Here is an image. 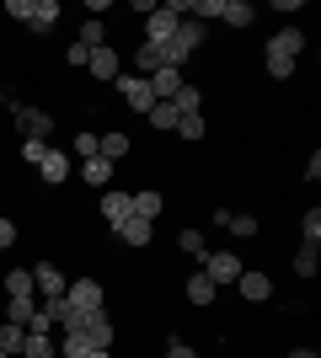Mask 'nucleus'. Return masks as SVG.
I'll return each instance as SVG.
<instances>
[{"label":"nucleus","instance_id":"obj_16","mask_svg":"<svg viewBox=\"0 0 321 358\" xmlns=\"http://www.w3.org/2000/svg\"><path fill=\"white\" fill-rule=\"evenodd\" d=\"M59 22V0H32V16H27V27L32 32H48Z\"/></svg>","mask_w":321,"mask_h":358},{"label":"nucleus","instance_id":"obj_1","mask_svg":"<svg viewBox=\"0 0 321 358\" xmlns=\"http://www.w3.org/2000/svg\"><path fill=\"white\" fill-rule=\"evenodd\" d=\"M183 16H187V0H166V6H155V11L145 16V43H171L177 27H183Z\"/></svg>","mask_w":321,"mask_h":358},{"label":"nucleus","instance_id":"obj_10","mask_svg":"<svg viewBox=\"0 0 321 358\" xmlns=\"http://www.w3.org/2000/svg\"><path fill=\"white\" fill-rule=\"evenodd\" d=\"M86 70H92L97 75V80H118V75H123V64H118V54H113V48H92V59H86Z\"/></svg>","mask_w":321,"mask_h":358},{"label":"nucleus","instance_id":"obj_37","mask_svg":"<svg viewBox=\"0 0 321 358\" xmlns=\"http://www.w3.org/2000/svg\"><path fill=\"white\" fill-rule=\"evenodd\" d=\"M86 59H92V48H80V43L64 48V64H80V70H86Z\"/></svg>","mask_w":321,"mask_h":358},{"label":"nucleus","instance_id":"obj_39","mask_svg":"<svg viewBox=\"0 0 321 358\" xmlns=\"http://www.w3.org/2000/svg\"><path fill=\"white\" fill-rule=\"evenodd\" d=\"M166 358H199V353H193L183 337H171V343H166Z\"/></svg>","mask_w":321,"mask_h":358},{"label":"nucleus","instance_id":"obj_32","mask_svg":"<svg viewBox=\"0 0 321 358\" xmlns=\"http://www.w3.org/2000/svg\"><path fill=\"white\" fill-rule=\"evenodd\" d=\"M177 134H183V139H204V113H187V118H177Z\"/></svg>","mask_w":321,"mask_h":358},{"label":"nucleus","instance_id":"obj_27","mask_svg":"<svg viewBox=\"0 0 321 358\" xmlns=\"http://www.w3.org/2000/svg\"><path fill=\"white\" fill-rule=\"evenodd\" d=\"M209 299H214V284L204 273H193V278H187V305H209Z\"/></svg>","mask_w":321,"mask_h":358},{"label":"nucleus","instance_id":"obj_15","mask_svg":"<svg viewBox=\"0 0 321 358\" xmlns=\"http://www.w3.org/2000/svg\"><path fill=\"white\" fill-rule=\"evenodd\" d=\"M38 171H43V182L54 187V182H64V177H70V155H64V150H48L43 161H38Z\"/></svg>","mask_w":321,"mask_h":358},{"label":"nucleus","instance_id":"obj_41","mask_svg":"<svg viewBox=\"0 0 321 358\" xmlns=\"http://www.w3.org/2000/svg\"><path fill=\"white\" fill-rule=\"evenodd\" d=\"M290 358H316V353H311V348H294V353Z\"/></svg>","mask_w":321,"mask_h":358},{"label":"nucleus","instance_id":"obj_25","mask_svg":"<svg viewBox=\"0 0 321 358\" xmlns=\"http://www.w3.org/2000/svg\"><path fill=\"white\" fill-rule=\"evenodd\" d=\"M22 343H27V327H16V321H6V327H0V348H6L11 358H22Z\"/></svg>","mask_w":321,"mask_h":358},{"label":"nucleus","instance_id":"obj_35","mask_svg":"<svg viewBox=\"0 0 321 358\" xmlns=\"http://www.w3.org/2000/svg\"><path fill=\"white\" fill-rule=\"evenodd\" d=\"M225 230H230V236H257V220H252V214H230Z\"/></svg>","mask_w":321,"mask_h":358},{"label":"nucleus","instance_id":"obj_20","mask_svg":"<svg viewBox=\"0 0 321 358\" xmlns=\"http://www.w3.org/2000/svg\"><path fill=\"white\" fill-rule=\"evenodd\" d=\"M220 16H225V27H246V22H252V6H246V0H220Z\"/></svg>","mask_w":321,"mask_h":358},{"label":"nucleus","instance_id":"obj_21","mask_svg":"<svg viewBox=\"0 0 321 358\" xmlns=\"http://www.w3.org/2000/svg\"><path fill=\"white\" fill-rule=\"evenodd\" d=\"M80 177L92 182V187H107V182H113V161H102V155H92V161L80 166Z\"/></svg>","mask_w":321,"mask_h":358},{"label":"nucleus","instance_id":"obj_8","mask_svg":"<svg viewBox=\"0 0 321 358\" xmlns=\"http://www.w3.org/2000/svg\"><path fill=\"white\" fill-rule=\"evenodd\" d=\"M64 299H70L76 310H102V284H97V278H76V284L64 289Z\"/></svg>","mask_w":321,"mask_h":358},{"label":"nucleus","instance_id":"obj_23","mask_svg":"<svg viewBox=\"0 0 321 358\" xmlns=\"http://www.w3.org/2000/svg\"><path fill=\"white\" fill-rule=\"evenodd\" d=\"M22 358H54V337H48V331H27Z\"/></svg>","mask_w":321,"mask_h":358},{"label":"nucleus","instance_id":"obj_13","mask_svg":"<svg viewBox=\"0 0 321 358\" xmlns=\"http://www.w3.org/2000/svg\"><path fill=\"white\" fill-rule=\"evenodd\" d=\"M161 209H166V198H161V193H155V187H134V214H139V220H161Z\"/></svg>","mask_w":321,"mask_h":358},{"label":"nucleus","instance_id":"obj_33","mask_svg":"<svg viewBox=\"0 0 321 358\" xmlns=\"http://www.w3.org/2000/svg\"><path fill=\"white\" fill-rule=\"evenodd\" d=\"M294 273H300V278L316 273V246H300V252H294Z\"/></svg>","mask_w":321,"mask_h":358},{"label":"nucleus","instance_id":"obj_29","mask_svg":"<svg viewBox=\"0 0 321 358\" xmlns=\"http://www.w3.org/2000/svg\"><path fill=\"white\" fill-rule=\"evenodd\" d=\"M80 48H102L107 43V32H102V22H92V16H86V27H80V38H76Z\"/></svg>","mask_w":321,"mask_h":358},{"label":"nucleus","instance_id":"obj_5","mask_svg":"<svg viewBox=\"0 0 321 358\" xmlns=\"http://www.w3.org/2000/svg\"><path fill=\"white\" fill-rule=\"evenodd\" d=\"M113 86H118V96H123L129 107H134V113H150V107H155V91H150V80H139V75H129V70H123L118 80H113Z\"/></svg>","mask_w":321,"mask_h":358},{"label":"nucleus","instance_id":"obj_24","mask_svg":"<svg viewBox=\"0 0 321 358\" xmlns=\"http://www.w3.org/2000/svg\"><path fill=\"white\" fill-rule=\"evenodd\" d=\"M171 107H177V118H187V113H199V107H204V91L199 86H183L177 96H171Z\"/></svg>","mask_w":321,"mask_h":358},{"label":"nucleus","instance_id":"obj_42","mask_svg":"<svg viewBox=\"0 0 321 358\" xmlns=\"http://www.w3.org/2000/svg\"><path fill=\"white\" fill-rule=\"evenodd\" d=\"M0 358H11V353H6V348H0Z\"/></svg>","mask_w":321,"mask_h":358},{"label":"nucleus","instance_id":"obj_4","mask_svg":"<svg viewBox=\"0 0 321 358\" xmlns=\"http://www.w3.org/2000/svg\"><path fill=\"white\" fill-rule=\"evenodd\" d=\"M76 331H80V337H86V343H92V348H102V353H113V321H107L102 310H80Z\"/></svg>","mask_w":321,"mask_h":358},{"label":"nucleus","instance_id":"obj_2","mask_svg":"<svg viewBox=\"0 0 321 358\" xmlns=\"http://www.w3.org/2000/svg\"><path fill=\"white\" fill-rule=\"evenodd\" d=\"M300 54H306V32L300 27H278L268 38V48H262V59H284V64H294Z\"/></svg>","mask_w":321,"mask_h":358},{"label":"nucleus","instance_id":"obj_26","mask_svg":"<svg viewBox=\"0 0 321 358\" xmlns=\"http://www.w3.org/2000/svg\"><path fill=\"white\" fill-rule=\"evenodd\" d=\"M177 246H183L187 257H199V262L209 257V241H204V230H177Z\"/></svg>","mask_w":321,"mask_h":358},{"label":"nucleus","instance_id":"obj_7","mask_svg":"<svg viewBox=\"0 0 321 358\" xmlns=\"http://www.w3.org/2000/svg\"><path fill=\"white\" fill-rule=\"evenodd\" d=\"M64 289H70V278H64L54 262H38V268H32V294L38 299H59Z\"/></svg>","mask_w":321,"mask_h":358},{"label":"nucleus","instance_id":"obj_18","mask_svg":"<svg viewBox=\"0 0 321 358\" xmlns=\"http://www.w3.org/2000/svg\"><path fill=\"white\" fill-rule=\"evenodd\" d=\"M204 32H209V27H204V22H193V16H183V27H177V38H171V43L183 48V54H193V48L204 43Z\"/></svg>","mask_w":321,"mask_h":358},{"label":"nucleus","instance_id":"obj_14","mask_svg":"<svg viewBox=\"0 0 321 358\" xmlns=\"http://www.w3.org/2000/svg\"><path fill=\"white\" fill-rule=\"evenodd\" d=\"M150 91H155V102H171V96L183 91V70H155L150 75Z\"/></svg>","mask_w":321,"mask_h":358},{"label":"nucleus","instance_id":"obj_34","mask_svg":"<svg viewBox=\"0 0 321 358\" xmlns=\"http://www.w3.org/2000/svg\"><path fill=\"white\" fill-rule=\"evenodd\" d=\"M43 155H48V139H22V161L27 166H38Z\"/></svg>","mask_w":321,"mask_h":358},{"label":"nucleus","instance_id":"obj_36","mask_svg":"<svg viewBox=\"0 0 321 358\" xmlns=\"http://www.w3.org/2000/svg\"><path fill=\"white\" fill-rule=\"evenodd\" d=\"M70 150H76L80 161H92V155H97V134H76V145H70Z\"/></svg>","mask_w":321,"mask_h":358},{"label":"nucleus","instance_id":"obj_11","mask_svg":"<svg viewBox=\"0 0 321 358\" xmlns=\"http://www.w3.org/2000/svg\"><path fill=\"white\" fill-rule=\"evenodd\" d=\"M113 230H118V236L129 241V246H150V236H155V224H150V220H139V214H129V220H118V224H113Z\"/></svg>","mask_w":321,"mask_h":358},{"label":"nucleus","instance_id":"obj_6","mask_svg":"<svg viewBox=\"0 0 321 358\" xmlns=\"http://www.w3.org/2000/svg\"><path fill=\"white\" fill-rule=\"evenodd\" d=\"M11 118H16V129H22V139H48V134H54V118H48L43 107H22V102H16Z\"/></svg>","mask_w":321,"mask_h":358},{"label":"nucleus","instance_id":"obj_17","mask_svg":"<svg viewBox=\"0 0 321 358\" xmlns=\"http://www.w3.org/2000/svg\"><path fill=\"white\" fill-rule=\"evenodd\" d=\"M129 145H134V139L113 129V134H102V139H97V155H102V161H123V155H129Z\"/></svg>","mask_w":321,"mask_h":358},{"label":"nucleus","instance_id":"obj_30","mask_svg":"<svg viewBox=\"0 0 321 358\" xmlns=\"http://www.w3.org/2000/svg\"><path fill=\"white\" fill-rule=\"evenodd\" d=\"M32 310H38V299H11V310H6V321H16V327H27Z\"/></svg>","mask_w":321,"mask_h":358},{"label":"nucleus","instance_id":"obj_38","mask_svg":"<svg viewBox=\"0 0 321 358\" xmlns=\"http://www.w3.org/2000/svg\"><path fill=\"white\" fill-rule=\"evenodd\" d=\"M6 16H16V22H27V16H32V0H6Z\"/></svg>","mask_w":321,"mask_h":358},{"label":"nucleus","instance_id":"obj_28","mask_svg":"<svg viewBox=\"0 0 321 358\" xmlns=\"http://www.w3.org/2000/svg\"><path fill=\"white\" fill-rule=\"evenodd\" d=\"M145 118H150V129H177V107H171V102H155Z\"/></svg>","mask_w":321,"mask_h":358},{"label":"nucleus","instance_id":"obj_31","mask_svg":"<svg viewBox=\"0 0 321 358\" xmlns=\"http://www.w3.org/2000/svg\"><path fill=\"white\" fill-rule=\"evenodd\" d=\"M300 236H306V246H316V241H321V209H306V220H300Z\"/></svg>","mask_w":321,"mask_h":358},{"label":"nucleus","instance_id":"obj_3","mask_svg":"<svg viewBox=\"0 0 321 358\" xmlns=\"http://www.w3.org/2000/svg\"><path fill=\"white\" fill-rule=\"evenodd\" d=\"M241 257H236V252H209V257H204V278H209V284L214 289H220V284H236V278H241Z\"/></svg>","mask_w":321,"mask_h":358},{"label":"nucleus","instance_id":"obj_22","mask_svg":"<svg viewBox=\"0 0 321 358\" xmlns=\"http://www.w3.org/2000/svg\"><path fill=\"white\" fill-rule=\"evenodd\" d=\"M92 353H102V348H92L80 331H64V343H59V358H92Z\"/></svg>","mask_w":321,"mask_h":358},{"label":"nucleus","instance_id":"obj_9","mask_svg":"<svg viewBox=\"0 0 321 358\" xmlns=\"http://www.w3.org/2000/svg\"><path fill=\"white\" fill-rule=\"evenodd\" d=\"M134 214V193H123V187H113V193H102V220L107 224H118Z\"/></svg>","mask_w":321,"mask_h":358},{"label":"nucleus","instance_id":"obj_40","mask_svg":"<svg viewBox=\"0 0 321 358\" xmlns=\"http://www.w3.org/2000/svg\"><path fill=\"white\" fill-rule=\"evenodd\" d=\"M11 241H16V224H11V220H0V252H6Z\"/></svg>","mask_w":321,"mask_h":358},{"label":"nucleus","instance_id":"obj_19","mask_svg":"<svg viewBox=\"0 0 321 358\" xmlns=\"http://www.w3.org/2000/svg\"><path fill=\"white\" fill-rule=\"evenodd\" d=\"M6 294L11 299H38L32 294V268H11L6 273Z\"/></svg>","mask_w":321,"mask_h":358},{"label":"nucleus","instance_id":"obj_12","mask_svg":"<svg viewBox=\"0 0 321 358\" xmlns=\"http://www.w3.org/2000/svg\"><path fill=\"white\" fill-rule=\"evenodd\" d=\"M236 284H241V299H252V305H262V299L273 294V278H268V273H241Z\"/></svg>","mask_w":321,"mask_h":358}]
</instances>
